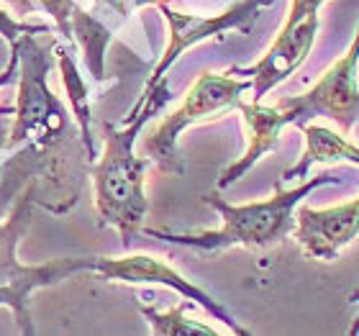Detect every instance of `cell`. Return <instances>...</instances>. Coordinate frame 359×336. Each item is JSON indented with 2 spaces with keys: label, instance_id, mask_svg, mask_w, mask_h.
Segmentation results:
<instances>
[{
  "label": "cell",
  "instance_id": "6da1fadb",
  "mask_svg": "<svg viewBox=\"0 0 359 336\" xmlns=\"http://www.w3.org/2000/svg\"><path fill=\"white\" fill-rule=\"evenodd\" d=\"M11 49L18 52V98L13 121L0 134V149H21L0 165V182H8V193L31 187L36 206L62 216L75 208L93 159L75 116L46 83L57 54H49L31 34Z\"/></svg>",
  "mask_w": 359,
  "mask_h": 336
},
{
  "label": "cell",
  "instance_id": "7a4b0ae2",
  "mask_svg": "<svg viewBox=\"0 0 359 336\" xmlns=\"http://www.w3.org/2000/svg\"><path fill=\"white\" fill-rule=\"evenodd\" d=\"M170 100V85L159 83L157 88L142 90L139 100L128 111L121 126L103 123L105 149L93 162V190H95L97 226L116 229L121 236V247L131 249L134 239L144 231V218L149 210L144 177L151 167L149 157H139L134 152L142 128L162 105Z\"/></svg>",
  "mask_w": 359,
  "mask_h": 336
},
{
  "label": "cell",
  "instance_id": "3957f363",
  "mask_svg": "<svg viewBox=\"0 0 359 336\" xmlns=\"http://www.w3.org/2000/svg\"><path fill=\"white\" fill-rule=\"evenodd\" d=\"M323 185H341V180L334 175H321L303 182H295V187H285L283 182L275 185V193L255 203H226L221 195L208 193L203 195V203L213 208L221 218L218 229L208 231H187V234H172L162 229H144V236L149 239H162L180 247H190L198 252H224L233 247L247 249H264L272 244H280L295 231V213L298 206L306 201L308 195Z\"/></svg>",
  "mask_w": 359,
  "mask_h": 336
},
{
  "label": "cell",
  "instance_id": "277c9868",
  "mask_svg": "<svg viewBox=\"0 0 359 336\" xmlns=\"http://www.w3.org/2000/svg\"><path fill=\"white\" fill-rule=\"evenodd\" d=\"M249 90H252V80L233 75V69L203 72L182 95V103L167 113L142 142L144 157H149L151 165H157L162 172L182 175L185 172V159L180 154L182 131L203 121L224 119L226 113L239 111L241 95Z\"/></svg>",
  "mask_w": 359,
  "mask_h": 336
},
{
  "label": "cell",
  "instance_id": "5b68a950",
  "mask_svg": "<svg viewBox=\"0 0 359 336\" xmlns=\"http://www.w3.org/2000/svg\"><path fill=\"white\" fill-rule=\"evenodd\" d=\"M277 0H236L231 8H226L216 15H193L175 11L170 3L157 6V11L162 13V18L167 21V46L165 54L159 57V62L154 65L151 75L147 77L144 90L157 88L159 83L167 80V72L172 69L175 62L195 44H203L208 39L224 36L229 31L236 34H252L255 23L259 21L262 11H267L269 6H275Z\"/></svg>",
  "mask_w": 359,
  "mask_h": 336
},
{
  "label": "cell",
  "instance_id": "8992f818",
  "mask_svg": "<svg viewBox=\"0 0 359 336\" xmlns=\"http://www.w3.org/2000/svg\"><path fill=\"white\" fill-rule=\"evenodd\" d=\"M285 100L295 113L298 128L316 116H323L349 134L359 121V26L352 44L318 77V83L303 95H285Z\"/></svg>",
  "mask_w": 359,
  "mask_h": 336
},
{
  "label": "cell",
  "instance_id": "52a82bcc",
  "mask_svg": "<svg viewBox=\"0 0 359 336\" xmlns=\"http://www.w3.org/2000/svg\"><path fill=\"white\" fill-rule=\"evenodd\" d=\"M108 283H126V285H165L170 290H177L182 298L193 300L205 314H210L216 321H221L231 334L249 336V331L218 303L213 295L198 288L195 283L185 280L177 269L170 267L167 262L149 257V254H123V257H93V269Z\"/></svg>",
  "mask_w": 359,
  "mask_h": 336
},
{
  "label": "cell",
  "instance_id": "ba28073f",
  "mask_svg": "<svg viewBox=\"0 0 359 336\" xmlns=\"http://www.w3.org/2000/svg\"><path fill=\"white\" fill-rule=\"evenodd\" d=\"M321 31V18L318 13L308 15L303 21H285L277 31L275 41L262 54V60L252 67H231L233 75L249 77L252 80V100L259 103L264 95H269L277 85L290 80L303 65L308 54L313 52L316 39Z\"/></svg>",
  "mask_w": 359,
  "mask_h": 336
},
{
  "label": "cell",
  "instance_id": "9c48e42d",
  "mask_svg": "<svg viewBox=\"0 0 359 336\" xmlns=\"http://www.w3.org/2000/svg\"><path fill=\"white\" fill-rule=\"evenodd\" d=\"M292 236L306 257L334 262L359 236V195L329 208L298 206Z\"/></svg>",
  "mask_w": 359,
  "mask_h": 336
},
{
  "label": "cell",
  "instance_id": "30bf717a",
  "mask_svg": "<svg viewBox=\"0 0 359 336\" xmlns=\"http://www.w3.org/2000/svg\"><path fill=\"white\" fill-rule=\"evenodd\" d=\"M239 113L241 121H244V128H247V149H244V154L236 162H231L229 167L221 170V175L216 180L218 190H226L233 182H239L264 154L277 149L285 128L295 126V113H292L290 103L285 100V95L277 98L272 105H264L262 100L259 103H255V100L244 103L241 100Z\"/></svg>",
  "mask_w": 359,
  "mask_h": 336
},
{
  "label": "cell",
  "instance_id": "8fae6325",
  "mask_svg": "<svg viewBox=\"0 0 359 336\" xmlns=\"http://www.w3.org/2000/svg\"><path fill=\"white\" fill-rule=\"evenodd\" d=\"M41 6L52 13L60 34H65L72 49H80L85 67L93 80H105V49L111 44V29L103 26L95 15L83 11L75 0H41Z\"/></svg>",
  "mask_w": 359,
  "mask_h": 336
},
{
  "label": "cell",
  "instance_id": "7c38bea8",
  "mask_svg": "<svg viewBox=\"0 0 359 336\" xmlns=\"http://www.w3.org/2000/svg\"><path fill=\"white\" fill-rule=\"evenodd\" d=\"M90 269H93V257H57V260H49L44 264H36L29 277L0 285V308H11L21 334H36L29 311L31 295L41 288L57 285L67 277L80 275V272H90Z\"/></svg>",
  "mask_w": 359,
  "mask_h": 336
},
{
  "label": "cell",
  "instance_id": "4fadbf2b",
  "mask_svg": "<svg viewBox=\"0 0 359 336\" xmlns=\"http://www.w3.org/2000/svg\"><path fill=\"white\" fill-rule=\"evenodd\" d=\"M300 131L306 136V149L295 165L283 172L280 182H303L316 165L359 167V147L349 142L344 134L321 126V123H306V126H300Z\"/></svg>",
  "mask_w": 359,
  "mask_h": 336
},
{
  "label": "cell",
  "instance_id": "5bb4252c",
  "mask_svg": "<svg viewBox=\"0 0 359 336\" xmlns=\"http://www.w3.org/2000/svg\"><path fill=\"white\" fill-rule=\"evenodd\" d=\"M34 190L26 187V193L18 198L15 208L11 210L6 224H0V285L29 277L36 264H21L15 257V247L31 224V208H34Z\"/></svg>",
  "mask_w": 359,
  "mask_h": 336
},
{
  "label": "cell",
  "instance_id": "9a60e30c",
  "mask_svg": "<svg viewBox=\"0 0 359 336\" xmlns=\"http://www.w3.org/2000/svg\"><path fill=\"white\" fill-rule=\"evenodd\" d=\"M54 54H57L62 83H65L69 105H72V116H75L77 126H80V131H83V142L90 152V159L95 162L97 154H95V139H93V111H90L88 85H85L83 75H80V69H77L69 49H65V46H54Z\"/></svg>",
  "mask_w": 359,
  "mask_h": 336
},
{
  "label": "cell",
  "instance_id": "2e32d148",
  "mask_svg": "<svg viewBox=\"0 0 359 336\" xmlns=\"http://www.w3.org/2000/svg\"><path fill=\"white\" fill-rule=\"evenodd\" d=\"M193 300H182L170 311H157L151 306H139L142 316L149 323V331L154 336H216V329L205 326L203 321H193L187 318V311L193 308Z\"/></svg>",
  "mask_w": 359,
  "mask_h": 336
},
{
  "label": "cell",
  "instance_id": "e0dca14e",
  "mask_svg": "<svg viewBox=\"0 0 359 336\" xmlns=\"http://www.w3.org/2000/svg\"><path fill=\"white\" fill-rule=\"evenodd\" d=\"M26 34H31V36H36V34H52V29H49L46 23L18 21V18H13L8 11L0 8V36L6 39L8 44H15V41L21 36H26Z\"/></svg>",
  "mask_w": 359,
  "mask_h": 336
},
{
  "label": "cell",
  "instance_id": "ac0fdd59",
  "mask_svg": "<svg viewBox=\"0 0 359 336\" xmlns=\"http://www.w3.org/2000/svg\"><path fill=\"white\" fill-rule=\"evenodd\" d=\"M329 0H290V8H287V15L285 21H303L308 15L321 13V8L326 6Z\"/></svg>",
  "mask_w": 359,
  "mask_h": 336
},
{
  "label": "cell",
  "instance_id": "d6986e66",
  "mask_svg": "<svg viewBox=\"0 0 359 336\" xmlns=\"http://www.w3.org/2000/svg\"><path fill=\"white\" fill-rule=\"evenodd\" d=\"M15 75H18V52H15V49H11V62H8V67L0 72V88L13 83ZM8 113H11V108H0V131L6 128V116H8Z\"/></svg>",
  "mask_w": 359,
  "mask_h": 336
},
{
  "label": "cell",
  "instance_id": "ffe728a7",
  "mask_svg": "<svg viewBox=\"0 0 359 336\" xmlns=\"http://www.w3.org/2000/svg\"><path fill=\"white\" fill-rule=\"evenodd\" d=\"M136 8H142V6H165V3H170V0H131Z\"/></svg>",
  "mask_w": 359,
  "mask_h": 336
},
{
  "label": "cell",
  "instance_id": "44dd1931",
  "mask_svg": "<svg viewBox=\"0 0 359 336\" xmlns=\"http://www.w3.org/2000/svg\"><path fill=\"white\" fill-rule=\"evenodd\" d=\"M349 303H359V288H354V290L349 293Z\"/></svg>",
  "mask_w": 359,
  "mask_h": 336
}]
</instances>
